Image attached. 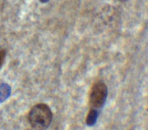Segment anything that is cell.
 I'll return each instance as SVG.
<instances>
[{"label":"cell","instance_id":"cell-5","mask_svg":"<svg viewBox=\"0 0 148 130\" xmlns=\"http://www.w3.org/2000/svg\"><path fill=\"white\" fill-rule=\"evenodd\" d=\"M5 58V50H0V69H1V67L4 64Z\"/></svg>","mask_w":148,"mask_h":130},{"label":"cell","instance_id":"cell-2","mask_svg":"<svg viewBox=\"0 0 148 130\" xmlns=\"http://www.w3.org/2000/svg\"><path fill=\"white\" fill-rule=\"evenodd\" d=\"M108 88L103 83H94L90 94V105L93 109H101L106 103Z\"/></svg>","mask_w":148,"mask_h":130},{"label":"cell","instance_id":"cell-1","mask_svg":"<svg viewBox=\"0 0 148 130\" xmlns=\"http://www.w3.org/2000/svg\"><path fill=\"white\" fill-rule=\"evenodd\" d=\"M53 119L50 107L44 103L34 105L28 113V121L34 130H46Z\"/></svg>","mask_w":148,"mask_h":130},{"label":"cell","instance_id":"cell-4","mask_svg":"<svg viewBox=\"0 0 148 130\" xmlns=\"http://www.w3.org/2000/svg\"><path fill=\"white\" fill-rule=\"evenodd\" d=\"M11 95V87L8 83H2L0 85V105L7 101Z\"/></svg>","mask_w":148,"mask_h":130},{"label":"cell","instance_id":"cell-3","mask_svg":"<svg viewBox=\"0 0 148 130\" xmlns=\"http://www.w3.org/2000/svg\"><path fill=\"white\" fill-rule=\"evenodd\" d=\"M100 112L97 109H93L92 108L87 115V118H86V125L88 127H93L96 125L98 120V116H99Z\"/></svg>","mask_w":148,"mask_h":130},{"label":"cell","instance_id":"cell-6","mask_svg":"<svg viewBox=\"0 0 148 130\" xmlns=\"http://www.w3.org/2000/svg\"><path fill=\"white\" fill-rule=\"evenodd\" d=\"M39 1H40L41 3H47V2L49 1V0H39Z\"/></svg>","mask_w":148,"mask_h":130},{"label":"cell","instance_id":"cell-7","mask_svg":"<svg viewBox=\"0 0 148 130\" xmlns=\"http://www.w3.org/2000/svg\"><path fill=\"white\" fill-rule=\"evenodd\" d=\"M119 1H121V2H125V1H127V0H119Z\"/></svg>","mask_w":148,"mask_h":130}]
</instances>
